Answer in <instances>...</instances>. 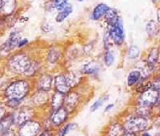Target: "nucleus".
<instances>
[{
    "label": "nucleus",
    "instance_id": "obj_1",
    "mask_svg": "<svg viewBox=\"0 0 160 136\" xmlns=\"http://www.w3.org/2000/svg\"><path fill=\"white\" fill-rule=\"evenodd\" d=\"M30 90V84L26 80H16L11 82L7 89L4 94L8 101L19 102L23 99Z\"/></svg>",
    "mask_w": 160,
    "mask_h": 136
},
{
    "label": "nucleus",
    "instance_id": "obj_2",
    "mask_svg": "<svg viewBox=\"0 0 160 136\" xmlns=\"http://www.w3.org/2000/svg\"><path fill=\"white\" fill-rule=\"evenodd\" d=\"M30 61L31 59L27 54L19 52V53L11 56L8 60L7 63H8V67L11 71L22 74L24 69Z\"/></svg>",
    "mask_w": 160,
    "mask_h": 136
},
{
    "label": "nucleus",
    "instance_id": "obj_3",
    "mask_svg": "<svg viewBox=\"0 0 160 136\" xmlns=\"http://www.w3.org/2000/svg\"><path fill=\"white\" fill-rule=\"evenodd\" d=\"M139 105L144 106H155L160 103V90H155L153 87L141 93L138 98Z\"/></svg>",
    "mask_w": 160,
    "mask_h": 136
},
{
    "label": "nucleus",
    "instance_id": "obj_4",
    "mask_svg": "<svg viewBox=\"0 0 160 136\" xmlns=\"http://www.w3.org/2000/svg\"><path fill=\"white\" fill-rule=\"evenodd\" d=\"M108 35L114 44H117V45H121L123 44L124 40H125V33H124V28L122 19L119 18L116 24L110 26Z\"/></svg>",
    "mask_w": 160,
    "mask_h": 136
},
{
    "label": "nucleus",
    "instance_id": "obj_5",
    "mask_svg": "<svg viewBox=\"0 0 160 136\" xmlns=\"http://www.w3.org/2000/svg\"><path fill=\"white\" fill-rule=\"evenodd\" d=\"M148 126V119L143 116H138L127 121L123 127L128 132L137 133L144 131Z\"/></svg>",
    "mask_w": 160,
    "mask_h": 136
},
{
    "label": "nucleus",
    "instance_id": "obj_6",
    "mask_svg": "<svg viewBox=\"0 0 160 136\" xmlns=\"http://www.w3.org/2000/svg\"><path fill=\"white\" fill-rule=\"evenodd\" d=\"M40 131L38 122L32 120H28L20 126V136H36Z\"/></svg>",
    "mask_w": 160,
    "mask_h": 136
},
{
    "label": "nucleus",
    "instance_id": "obj_7",
    "mask_svg": "<svg viewBox=\"0 0 160 136\" xmlns=\"http://www.w3.org/2000/svg\"><path fill=\"white\" fill-rule=\"evenodd\" d=\"M54 85H55V90L58 92L62 93L63 94H68L71 88L68 83V79H67L66 74L64 73L59 74L55 77V80H54Z\"/></svg>",
    "mask_w": 160,
    "mask_h": 136
},
{
    "label": "nucleus",
    "instance_id": "obj_8",
    "mask_svg": "<svg viewBox=\"0 0 160 136\" xmlns=\"http://www.w3.org/2000/svg\"><path fill=\"white\" fill-rule=\"evenodd\" d=\"M160 59V49L159 48H152L150 49L148 56H147V60L146 62L147 64L153 70H155L158 68V64H159Z\"/></svg>",
    "mask_w": 160,
    "mask_h": 136
},
{
    "label": "nucleus",
    "instance_id": "obj_9",
    "mask_svg": "<svg viewBox=\"0 0 160 136\" xmlns=\"http://www.w3.org/2000/svg\"><path fill=\"white\" fill-rule=\"evenodd\" d=\"M20 34L18 31H12L11 32L8 39L4 43V49L7 51H11L15 48H18V43L20 41Z\"/></svg>",
    "mask_w": 160,
    "mask_h": 136
},
{
    "label": "nucleus",
    "instance_id": "obj_10",
    "mask_svg": "<svg viewBox=\"0 0 160 136\" xmlns=\"http://www.w3.org/2000/svg\"><path fill=\"white\" fill-rule=\"evenodd\" d=\"M31 115H32V113L29 109H21L14 114V119H15V124L20 127L25 122L30 120L29 118H31Z\"/></svg>",
    "mask_w": 160,
    "mask_h": 136
},
{
    "label": "nucleus",
    "instance_id": "obj_11",
    "mask_svg": "<svg viewBox=\"0 0 160 136\" xmlns=\"http://www.w3.org/2000/svg\"><path fill=\"white\" fill-rule=\"evenodd\" d=\"M68 111L66 110V108H61L58 111H55V113L52 114L51 118V123L54 126H59L63 122L66 120L67 117H68Z\"/></svg>",
    "mask_w": 160,
    "mask_h": 136
},
{
    "label": "nucleus",
    "instance_id": "obj_12",
    "mask_svg": "<svg viewBox=\"0 0 160 136\" xmlns=\"http://www.w3.org/2000/svg\"><path fill=\"white\" fill-rule=\"evenodd\" d=\"M53 79L49 74H43L40 77L38 81V87L40 90L48 92L51 90Z\"/></svg>",
    "mask_w": 160,
    "mask_h": 136
},
{
    "label": "nucleus",
    "instance_id": "obj_13",
    "mask_svg": "<svg viewBox=\"0 0 160 136\" xmlns=\"http://www.w3.org/2000/svg\"><path fill=\"white\" fill-rule=\"evenodd\" d=\"M78 101V95L76 93H69L65 98L64 102L66 105V110L68 113H71L76 107Z\"/></svg>",
    "mask_w": 160,
    "mask_h": 136
},
{
    "label": "nucleus",
    "instance_id": "obj_14",
    "mask_svg": "<svg viewBox=\"0 0 160 136\" xmlns=\"http://www.w3.org/2000/svg\"><path fill=\"white\" fill-rule=\"evenodd\" d=\"M16 7L15 0H0V9L4 15H11Z\"/></svg>",
    "mask_w": 160,
    "mask_h": 136
},
{
    "label": "nucleus",
    "instance_id": "obj_15",
    "mask_svg": "<svg viewBox=\"0 0 160 136\" xmlns=\"http://www.w3.org/2000/svg\"><path fill=\"white\" fill-rule=\"evenodd\" d=\"M146 31L149 37L156 38L160 32L159 24L155 20H150L146 24Z\"/></svg>",
    "mask_w": 160,
    "mask_h": 136
},
{
    "label": "nucleus",
    "instance_id": "obj_16",
    "mask_svg": "<svg viewBox=\"0 0 160 136\" xmlns=\"http://www.w3.org/2000/svg\"><path fill=\"white\" fill-rule=\"evenodd\" d=\"M109 8V7L105 3L98 4L92 12V15H91L92 19L95 20H98L100 19H102V17L105 16V14Z\"/></svg>",
    "mask_w": 160,
    "mask_h": 136
},
{
    "label": "nucleus",
    "instance_id": "obj_17",
    "mask_svg": "<svg viewBox=\"0 0 160 136\" xmlns=\"http://www.w3.org/2000/svg\"><path fill=\"white\" fill-rule=\"evenodd\" d=\"M39 63L38 61L31 60L24 69L22 74L26 77H32L38 72V70L39 69Z\"/></svg>",
    "mask_w": 160,
    "mask_h": 136
},
{
    "label": "nucleus",
    "instance_id": "obj_18",
    "mask_svg": "<svg viewBox=\"0 0 160 136\" xmlns=\"http://www.w3.org/2000/svg\"><path fill=\"white\" fill-rule=\"evenodd\" d=\"M65 100V94L57 91L52 97V101H51V106H52L53 110L55 111L59 110L62 107V104Z\"/></svg>",
    "mask_w": 160,
    "mask_h": 136
},
{
    "label": "nucleus",
    "instance_id": "obj_19",
    "mask_svg": "<svg viewBox=\"0 0 160 136\" xmlns=\"http://www.w3.org/2000/svg\"><path fill=\"white\" fill-rule=\"evenodd\" d=\"M104 18H105L106 21L108 22V24H109V26H112L118 22L120 17L118 16V12L116 11V10L109 8L108 11H107V13L105 14Z\"/></svg>",
    "mask_w": 160,
    "mask_h": 136
},
{
    "label": "nucleus",
    "instance_id": "obj_20",
    "mask_svg": "<svg viewBox=\"0 0 160 136\" xmlns=\"http://www.w3.org/2000/svg\"><path fill=\"white\" fill-rule=\"evenodd\" d=\"M142 79V73L138 70H133L129 73L128 76V85L133 86Z\"/></svg>",
    "mask_w": 160,
    "mask_h": 136
},
{
    "label": "nucleus",
    "instance_id": "obj_21",
    "mask_svg": "<svg viewBox=\"0 0 160 136\" xmlns=\"http://www.w3.org/2000/svg\"><path fill=\"white\" fill-rule=\"evenodd\" d=\"M72 11H73L72 5H71V4L69 3L66 6L65 8H64L62 11H58V15H57L56 18H55V20H56V22L62 23L66 18H68V17L69 16L70 14L72 12Z\"/></svg>",
    "mask_w": 160,
    "mask_h": 136
},
{
    "label": "nucleus",
    "instance_id": "obj_22",
    "mask_svg": "<svg viewBox=\"0 0 160 136\" xmlns=\"http://www.w3.org/2000/svg\"><path fill=\"white\" fill-rule=\"evenodd\" d=\"M14 122H15L14 115H8L6 118H2L1 119V134L9 131L10 127Z\"/></svg>",
    "mask_w": 160,
    "mask_h": 136
},
{
    "label": "nucleus",
    "instance_id": "obj_23",
    "mask_svg": "<svg viewBox=\"0 0 160 136\" xmlns=\"http://www.w3.org/2000/svg\"><path fill=\"white\" fill-rule=\"evenodd\" d=\"M66 77H67V79H68V83L71 88L78 85V83L80 82V77L76 73H66Z\"/></svg>",
    "mask_w": 160,
    "mask_h": 136
},
{
    "label": "nucleus",
    "instance_id": "obj_24",
    "mask_svg": "<svg viewBox=\"0 0 160 136\" xmlns=\"http://www.w3.org/2000/svg\"><path fill=\"white\" fill-rule=\"evenodd\" d=\"M125 131L124 127L116 124L111 127V130L109 131V136H123L125 134Z\"/></svg>",
    "mask_w": 160,
    "mask_h": 136
},
{
    "label": "nucleus",
    "instance_id": "obj_25",
    "mask_svg": "<svg viewBox=\"0 0 160 136\" xmlns=\"http://www.w3.org/2000/svg\"><path fill=\"white\" fill-rule=\"evenodd\" d=\"M60 57H61V52L58 51L56 48H53L51 49L48 52V60L50 63H56L57 61L59 60Z\"/></svg>",
    "mask_w": 160,
    "mask_h": 136
},
{
    "label": "nucleus",
    "instance_id": "obj_26",
    "mask_svg": "<svg viewBox=\"0 0 160 136\" xmlns=\"http://www.w3.org/2000/svg\"><path fill=\"white\" fill-rule=\"evenodd\" d=\"M140 50L136 45H131L128 49V55L130 59H135L139 56Z\"/></svg>",
    "mask_w": 160,
    "mask_h": 136
},
{
    "label": "nucleus",
    "instance_id": "obj_27",
    "mask_svg": "<svg viewBox=\"0 0 160 136\" xmlns=\"http://www.w3.org/2000/svg\"><path fill=\"white\" fill-rule=\"evenodd\" d=\"M115 61V57L113 53L109 50H107L104 54V63L107 66H111V64Z\"/></svg>",
    "mask_w": 160,
    "mask_h": 136
},
{
    "label": "nucleus",
    "instance_id": "obj_28",
    "mask_svg": "<svg viewBox=\"0 0 160 136\" xmlns=\"http://www.w3.org/2000/svg\"><path fill=\"white\" fill-rule=\"evenodd\" d=\"M108 97H102V98H98V99L97 100V101H95V102L94 103L92 106H91V111H95L97 109H98L99 107L102 106L104 104V102H106V101H108Z\"/></svg>",
    "mask_w": 160,
    "mask_h": 136
},
{
    "label": "nucleus",
    "instance_id": "obj_29",
    "mask_svg": "<svg viewBox=\"0 0 160 136\" xmlns=\"http://www.w3.org/2000/svg\"><path fill=\"white\" fill-rule=\"evenodd\" d=\"M96 72V68L91 64H86L83 68V73L86 74H93Z\"/></svg>",
    "mask_w": 160,
    "mask_h": 136
},
{
    "label": "nucleus",
    "instance_id": "obj_30",
    "mask_svg": "<svg viewBox=\"0 0 160 136\" xmlns=\"http://www.w3.org/2000/svg\"><path fill=\"white\" fill-rule=\"evenodd\" d=\"M73 125L72 124H68V125L65 126V127H63V128L59 132V134H58V136H65L66 134H68V132H69V131L71 130V128H72Z\"/></svg>",
    "mask_w": 160,
    "mask_h": 136
},
{
    "label": "nucleus",
    "instance_id": "obj_31",
    "mask_svg": "<svg viewBox=\"0 0 160 136\" xmlns=\"http://www.w3.org/2000/svg\"><path fill=\"white\" fill-rule=\"evenodd\" d=\"M28 44V40L27 38H23V39H21L19 41V43H18V48H22V47H24L26 45V44Z\"/></svg>",
    "mask_w": 160,
    "mask_h": 136
},
{
    "label": "nucleus",
    "instance_id": "obj_32",
    "mask_svg": "<svg viewBox=\"0 0 160 136\" xmlns=\"http://www.w3.org/2000/svg\"><path fill=\"white\" fill-rule=\"evenodd\" d=\"M113 106H114V105H113V104H110V105H108V106L106 107L105 110H104V111H105V112H108V111H109L111 109L113 108Z\"/></svg>",
    "mask_w": 160,
    "mask_h": 136
},
{
    "label": "nucleus",
    "instance_id": "obj_33",
    "mask_svg": "<svg viewBox=\"0 0 160 136\" xmlns=\"http://www.w3.org/2000/svg\"><path fill=\"white\" fill-rule=\"evenodd\" d=\"M2 136H14V134H13L12 132H11V131H7L6 133H4V134H1Z\"/></svg>",
    "mask_w": 160,
    "mask_h": 136
},
{
    "label": "nucleus",
    "instance_id": "obj_34",
    "mask_svg": "<svg viewBox=\"0 0 160 136\" xmlns=\"http://www.w3.org/2000/svg\"><path fill=\"white\" fill-rule=\"evenodd\" d=\"M51 132H50V131H45L43 133H42V134H40L39 136H51Z\"/></svg>",
    "mask_w": 160,
    "mask_h": 136
},
{
    "label": "nucleus",
    "instance_id": "obj_35",
    "mask_svg": "<svg viewBox=\"0 0 160 136\" xmlns=\"http://www.w3.org/2000/svg\"><path fill=\"white\" fill-rule=\"evenodd\" d=\"M157 19H158V22L160 24V8L157 10Z\"/></svg>",
    "mask_w": 160,
    "mask_h": 136
},
{
    "label": "nucleus",
    "instance_id": "obj_36",
    "mask_svg": "<svg viewBox=\"0 0 160 136\" xmlns=\"http://www.w3.org/2000/svg\"><path fill=\"white\" fill-rule=\"evenodd\" d=\"M123 136H135V133H130V132H128L127 134H124Z\"/></svg>",
    "mask_w": 160,
    "mask_h": 136
},
{
    "label": "nucleus",
    "instance_id": "obj_37",
    "mask_svg": "<svg viewBox=\"0 0 160 136\" xmlns=\"http://www.w3.org/2000/svg\"><path fill=\"white\" fill-rule=\"evenodd\" d=\"M143 136H151V135H150L149 134H148V133H144Z\"/></svg>",
    "mask_w": 160,
    "mask_h": 136
},
{
    "label": "nucleus",
    "instance_id": "obj_38",
    "mask_svg": "<svg viewBox=\"0 0 160 136\" xmlns=\"http://www.w3.org/2000/svg\"><path fill=\"white\" fill-rule=\"evenodd\" d=\"M77 1H78V2H82L83 0H77Z\"/></svg>",
    "mask_w": 160,
    "mask_h": 136
},
{
    "label": "nucleus",
    "instance_id": "obj_39",
    "mask_svg": "<svg viewBox=\"0 0 160 136\" xmlns=\"http://www.w3.org/2000/svg\"><path fill=\"white\" fill-rule=\"evenodd\" d=\"M152 1H153V2H154V3H155V2H156V1H157V0H152Z\"/></svg>",
    "mask_w": 160,
    "mask_h": 136
}]
</instances>
